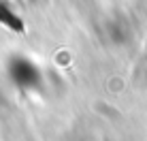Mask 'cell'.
<instances>
[{
    "instance_id": "cell-1",
    "label": "cell",
    "mask_w": 147,
    "mask_h": 141,
    "mask_svg": "<svg viewBox=\"0 0 147 141\" xmlns=\"http://www.w3.org/2000/svg\"><path fill=\"white\" fill-rule=\"evenodd\" d=\"M0 24H4L7 28L15 30V32H24V24H22V19H19L15 13L9 11V9L4 7L2 2H0Z\"/></svg>"
}]
</instances>
